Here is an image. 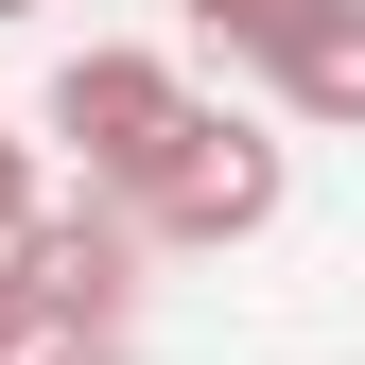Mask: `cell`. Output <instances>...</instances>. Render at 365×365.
I'll use <instances>...</instances> for the list:
<instances>
[{"mask_svg":"<svg viewBox=\"0 0 365 365\" xmlns=\"http://www.w3.org/2000/svg\"><path fill=\"white\" fill-rule=\"evenodd\" d=\"M279 192H296V157L261 140V122H209V105H192V140H174L122 209H140V244H261Z\"/></svg>","mask_w":365,"mask_h":365,"instance_id":"1","label":"cell"},{"mask_svg":"<svg viewBox=\"0 0 365 365\" xmlns=\"http://www.w3.org/2000/svg\"><path fill=\"white\" fill-rule=\"evenodd\" d=\"M0 261H18V296H35V331H53V348H122V296H140V209H122V192L35 209Z\"/></svg>","mask_w":365,"mask_h":365,"instance_id":"2","label":"cell"},{"mask_svg":"<svg viewBox=\"0 0 365 365\" xmlns=\"http://www.w3.org/2000/svg\"><path fill=\"white\" fill-rule=\"evenodd\" d=\"M53 140L87 157V192H140V174L192 140V87H174V53H70V70H53Z\"/></svg>","mask_w":365,"mask_h":365,"instance_id":"3","label":"cell"},{"mask_svg":"<svg viewBox=\"0 0 365 365\" xmlns=\"http://www.w3.org/2000/svg\"><path fill=\"white\" fill-rule=\"evenodd\" d=\"M261 70H279V105H296V122H365V0H313Z\"/></svg>","mask_w":365,"mask_h":365,"instance_id":"4","label":"cell"},{"mask_svg":"<svg viewBox=\"0 0 365 365\" xmlns=\"http://www.w3.org/2000/svg\"><path fill=\"white\" fill-rule=\"evenodd\" d=\"M296 18H313V0H192V35H226V53H244V70H261V53H279V35H296Z\"/></svg>","mask_w":365,"mask_h":365,"instance_id":"5","label":"cell"},{"mask_svg":"<svg viewBox=\"0 0 365 365\" xmlns=\"http://www.w3.org/2000/svg\"><path fill=\"white\" fill-rule=\"evenodd\" d=\"M35 209H53V192H35V140H18V122H0V244H18Z\"/></svg>","mask_w":365,"mask_h":365,"instance_id":"6","label":"cell"},{"mask_svg":"<svg viewBox=\"0 0 365 365\" xmlns=\"http://www.w3.org/2000/svg\"><path fill=\"white\" fill-rule=\"evenodd\" d=\"M18 348H53V331H35V296H18V261H0V365H18Z\"/></svg>","mask_w":365,"mask_h":365,"instance_id":"7","label":"cell"},{"mask_svg":"<svg viewBox=\"0 0 365 365\" xmlns=\"http://www.w3.org/2000/svg\"><path fill=\"white\" fill-rule=\"evenodd\" d=\"M18 365H122V348H18Z\"/></svg>","mask_w":365,"mask_h":365,"instance_id":"8","label":"cell"},{"mask_svg":"<svg viewBox=\"0 0 365 365\" xmlns=\"http://www.w3.org/2000/svg\"><path fill=\"white\" fill-rule=\"evenodd\" d=\"M0 18H35V0H0Z\"/></svg>","mask_w":365,"mask_h":365,"instance_id":"9","label":"cell"}]
</instances>
